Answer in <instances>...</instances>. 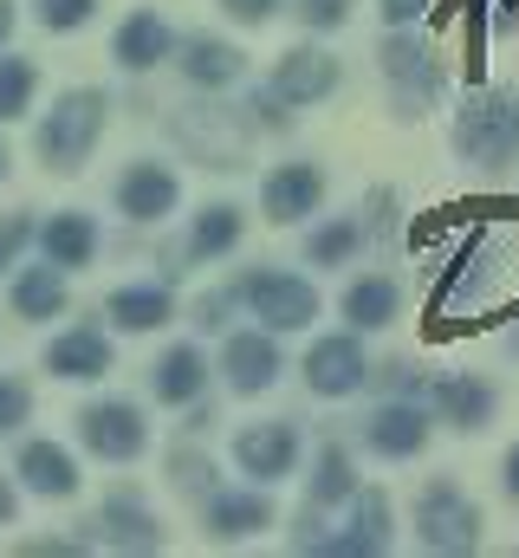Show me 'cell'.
Masks as SVG:
<instances>
[{
  "label": "cell",
  "mask_w": 519,
  "mask_h": 558,
  "mask_svg": "<svg viewBox=\"0 0 519 558\" xmlns=\"http://www.w3.org/2000/svg\"><path fill=\"white\" fill-rule=\"evenodd\" d=\"M448 149L468 169H514L519 162V92L481 85L455 105L448 118Z\"/></svg>",
  "instance_id": "6da1fadb"
},
{
  "label": "cell",
  "mask_w": 519,
  "mask_h": 558,
  "mask_svg": "<svg viewBox=\"0 0 519 558\" xmlns=\"http://www.w3.org/2000/svg\"><path fill=\"white\" fill-rule=\"evenodd\" d=\"M409 526H415V546H422V553H435V558H468V553H481L487 513H481V500H474L461 481L435 474V481L415 494V507H409Z\"/></svg>",
  "instance_id": "7a4b0ae2"
},
{
  "label": "cell",
  "mask_w": 519,
  "mask_h": 558,
  "mask_svg": "<svg viewBox=\"0 0 519 558\" xmlns=\"http://www.w3.org/2000/svg\"><path fill=\"white\" fill-rule=\"evenodd\" d=\"M377 72L396 92V118H429L448 92V72L435 59V46L422 39V26H384V46H377Z\"/></svg>",
  "instance_id": "3957f363"
},
{
  "label": "cell",
  "mask_w": 519,
  "mask_h": 558,
  "mask_svg": "<svg viewBox=\"0 0 519 558\" xmlns=\"http://www.w3.org/2000/svg\"><path fill=\"white\" fill-rule=\"evenodd\" d=\"M234 305H248V318H260L266 331H312V318L325 312V299H318V286L305 274H286V267H254V274L234 279V292H228Z\"/></svg>",
  "instance_id": "277c9868"
},
{
  "label": "cell",
  "mask_w": 519,
  "mask_h": 558,
  "mask_svg": "<svg viewBox=\"0 0 519 558\" xmlns=\"http://www.w3.org/2000/svg\"><path fill=\"white\" fill-rule=\"evenodd\" d=\"M105 111H111L105 92H92V85L65 92V98L46 111V124H39V156H46V169H59V175L85 169V156L105 137Z\"/></svg>",
  "instance_id": "5b68a950"
},
{
  "label": "cell",
  "mask_w": 519,
  "mask_h": 558,
  "mask_svg": "<svg viewBox=\"0 0 519 558\" xmlns=\"http://www.w3.org/2000/svg\"><path fill=\"white\" fill-rule=\"evenodd\" d=\"M371 351H364V331H325V338H312L305 344V364H299V377H305V390L312 397H325V403H345V397H364L371 390Z\"/></svg>",
  "instance_id": "8992f818"
},
{
  "label": "cell",
  "mask_w": 519,
  "mask_h": 558,
  "mask_svg": "<svg viewBox=\"0 0 519 558\" xmlns=\"http://www.w3.org/2000/svg\"><path fill=\"white\" fill-rule=\"evenodd\" d=\"M358 441L377 461H422L429 441H435V416H429L422 397H384V403H371V416L358 422Z\"/></svg>",
  "instance_id": "52a82bcc"
},
{
  "label": "cell",
  "mask_w": 519,
  "mask_h": 558,
  "mask_svg": "<svg viewBox=\"0 0 519 558\" xmlns=\"http://www.w3.org/2000/svg\"><path fill=\"white\" fill-rule=\"evenodd\" d=\"M338 513H345V526L325 533L318 558H389L396 553V507H389L384 487H358Z\"/></svg>",
  "instance_id": "ba28073f"
},
{
  "label": "cell",
  "mask_w": 519,
  "mask_h": 558,
  "mask_svg": "<svg viewBox=\"0 0 519 558\" xmlns=\"http://www.w3.org/2000/svg\"><path fill=\"white\" fill-rule=\"evenodd\" d=\"M422 403H429L435 428H448V435H487L500 422V384L481 377V371H448V377L429 384Z\"/></svg>",
  "instance_id": "9c48e42d"
},
{
  "label": "cell",
  "mask_w": 519,
  "mask_h": 558,
  "mask_svg": "<svg viewBox=\"0 0 519 558\" xmlns=\"http://www.w3.org/2000/svg\"><path fill=\"white\" fill-rule=\"evenodd\" d=\"M338 85H345V65H338V52H325L318 39H305V46L279 52L273 78H266V92H273L279 105H292V111H312V105L338 98Z\"/></svg>",
  "instance_id": "30bf717a"
},
{
  "label": "cell",
  "mask_w": 519,
  "mask_h": 558,
  "mask_svg": "<svg viewBox=\"0 0 519 558\" xmlns=\"http://www.w3.org/2000/svg\"><path fill=\"white\" fill-rule=\"evenodd\" d=\"M299 461H305V435H299L286 416L248 422V428L234 435V468H241L254 487H279V481H292Z\"/></svg>",
  "instance_id": "8fae6325"
},
{
  "label": "cell",
  "mask_w": 519,
  "mask_h": 558,
  "mask_svg": "<svg viewBox=\"0 0 519 558\" xmlns=\"http://www.w3.org/2000/svg\"><path fill=\"white\" fill-rule=\"evenodd\" d=\"M221 377L234 397H266L279 377H286V351H279V331L248 325V331H228L221 344Z\"/></svg>",
  "instance_id": "7c38bea8"
},
{
  "label": "cell",
  "mask_w": 519,
  "mask_h": 558,
  "mask_svg": "<svg viewBox=\"0 0 519 558\" xmlns=\"http://www.w3.org/2000/svg\"><path fill=\"white\" fill-rule=\"evenodd\" d=\"M325 189H331V175H325L318 162H279V169L260 182V215H266L273 228H299V221H312V215L325 208Z\"/></svg>",
  "instance_id": "4fadbf2b"
},
{
  "label": "cell",
  "mask_w": 519,
  "mask_h": 558,
  "mask_svg": "<svg viewBox=\"0 0 519 558\" xmlns=\"http://www.w3.org/2000/svg\"><path fill=\"white\" fill-rule=\"evenodd\" d=\"M273 526V494L266 487H208L202 500V533L234 546V539H254Z\"/></svg>",
  "instance_id": "5bb4252c"
},
{
  "label": "cell",
  "mask_w": 519,
  "mask_h": 558,
  "mask_svg": "<svg viewBox=\"0 0 519 558\" xmlns=\"http://www.w3.org/2000/svg\"><path fill=\"white\" fill-rule=\"evenodd\" d=\"M79 435H85V448L98 461H136L149 448V422H143L136 403H92V410H79Z\"/></svg>",
  "instance_id": "9a60e30c"
},
{
  "label": "cell",
  "mask_w": 519,
  "mask_h": 558,
  "mask_svg": "<svg viewBox=\"0 0 519 558\" xmlns=\"http://www.w3.org/2000/svg\"><path fill=\"white\" fill-rule=\"evenodd\" d=\"M338 318L351 325V331H389L396 318H402V279L396 274H351L345 279V292H338Z\"/></svg>",
  "instance_id": "2e32d148"
},
{
  "label": "cell",
  "mask_w": 519,
  "mask_h": 558,
  "mask_svg": "<svg viewBox=\"0 0 519 558\" xmlns=\"http://www.w3.org/2000/svg\"><path fill=\"white\" fill-rule=\"evenodd\" d=\"M176 65H182V78L202 85V92H228V85L248 78L241 46L221 39V33H189V39H176Z\"/></svg>",
  "instance_id": "e0dca14e"
},
{
  "label": "cell",
  "mask_w": 519,
  "mask_h": 558,
  "mask_svg": "<svg viewBox=\"0 0 519 558\" xmlns=\"http://www.w3.org/2000/svg\"><path fill=\"white\" fill-rule=\"evenodd\" d=\"M176 202H182V175L169 162H130L124 175H118V208H124L130 221H143V228L169 221Z\"/></svg>",
  "instance_id": "ac0fdd59"
},
{
  "label": "cell",
  "mask_w": 519,
  "mask_h": 558,
  "mask_svg": "<svg viewBox=\"0 0 519 558\" xmlns=\"http://www.w3.org/2000/svg\"><path fill=\"white\" fill-rule=\"evenodd\" d=\"M111 59L124 72H156L162 59H176V26L156 7H136L124 26H118V39H111Z\"/></svg>",
  "instance_id": "d6986e66"
},
{
  "label": "cell",
  "mask_w": 519,
  "mask_h": 558,
  "mask_svg": "<svg viewBox=\"0 0 519 558\" xmlns=\"http://www.w3.org/2000/svg\"><path fill=\"white\" fill-rule=\"evenodd\" d=\"M46 371L65 377V384H98L111 371V338L98 325H72V331H59L46 344Z\"/></svg>",
  "instance_id": "ffe728a7"
},
{
  "label": "cell",
  "mask_w": 519,
  "mask_h": 558,
  "mask_svg": "<svg viewBox=\"0 0 519 558\" xmlns=\"http://www.w3.org/2000/svg\"><path fill=\"white\" fill-rule=\"evenodd\" d=\"M364 487V474H358V454L345 448V441H318V454H312V474H305V507H318V513H338L351 494Z\"/></svg>",
  "instance_id": "44dd1931"
},
{
  "label": "cell",
  "mask_w": 519,
  "mask_h": 558,
  "mask_svg": "<svg viewBox=\"0 0 519 558\" xmlns=\"http://www.w3.org/2000/svg\"><path fill=\"white\" fill-rule=\"evenodd\" d=\"M98 533H105V546H118V553H162V526H156V513H149L136 494H111V500L98 507Z\"/></svg>",
  "instance_id": "7402d4cb"
},
{
  "label": "cell",
  "mask_w": 519,
  "mask_h": 558,
  "mask_svg": "<svg viewBox=\"0 0 519 558\" xmlns=\"http://www.w3.org/2000/svg\"><path fill=\"white\" fill-rule=\"evenodd\" d=\"M364 241H371L364 208H358V215H331V221H318V228L305 234V260L325 267V274H338V267H351V260L364 254Z\"/></svg>",
  "instance_id": "603a6c76"
},
{
  "label": "cell",
  "mask_w": 519,
  "mask_h": 558,
  "mask_svg": "<svg viewBox=\"0 0 519 558\" xmlns=\"http://www.w3.org/2000/svg\"><path fill=\"white\" fill-rule=\"evenodd\" d=\"M149 390H156V403H195L202 390H208V357L195 351V344H169L162 357H156V371H149Z\"/></svg>",
  "instance_id": "cb8c5ba5"
},
{
  "label": "cell",
  "mask_w": 519,
  "mask_h": 558,
  "mask_svg": "<svg viewBox=\"0 0 519 558\" xmlns=\"http://www.w3.org/2000/svg\"><path fill=\"white\" fill-rule=\"evenodd\" d=\"M20 481L46 500H72L79 494V461L59 448V441H26L20 448Z\"/></svg>",
  "instance_id": "d4e9b609"
},
{
  "label": "cell",
  "mask_w": 519,
  "mask_h": 558,
  "mask_svg": "<svg viewBox=\"0 0 519 558\" xmlns=\"http://www.w3.org/2000/svg\"><path fill=\"white\" fill-rule=\"evenodd\" d=\"M105 318H111L118 331H162V325L176 318V292H169V286H118V292L105 299Z\"/></svg>",
  "instance_id": "484cf974"
},
{
  "label": "cell",
  "mask_w": 519,
  "mask_h": 558,
  "mask_svg": "<svg viewBox=\"0 0 519 558\" xmlns=\"http://www.w3.org/2000/svg\"><path fill=\"white\" fill-rule=\"evenodd\" d=\"M39 247H46V260L65 274V267H92V254H98V228H92V215H79V208H65V215H52L46 228H39Z\"/></svg>",
  "instance_id": "4316f807"
},
{
  "label": "cell",
  "mask_w": 519,
  "mask_h": 558,
  "mask_svg": "<svg viewBox=\"0 0 519 558\" xmlns=\"http://www.w3.org/2000/svg\"><path fill=\"white\" fill-rule=\"evenodd\" d=\"M241 234H248V215L234 202H208L189 228V260H221V254L241 247Z\"/></svg>",
  "instance_id": "83f0119b"
},
{
  "label": "cell",
  "mask_w": 519,
  "mask_h": 558,
  "mask_svg": "<svg viewBox=\"0 0 519 558\" xmlns=\"http://www.w3.org/2000/svg\"><path fill=\"white\" fill-rule=\"evenodd\" d=\"M13 312L20 318H59L65 312V274L46 260V267H26L13 279Z\"/></svg>",
  "instance_id": "f1b7e54d"
},
{
  "label": "cell",
  "mask_w": 519,
  "mask_h": 558,
  "mask_svg": "<svg viewBox=\"0 0 519 558\" xmlns=\"http://www.w3.org/2000/svg\"><path fill=\"white\" fill-rule=\"evenodd\" d=\"M33 85H39L33 59H0V118H26V105H33Z\"/></svg>",
  "instance_id": "f546056e"
},
{
  "label": "cell",
  "mask_w": 519,
  "mask_h": 558,
  "mask_svg": "<svg viewBox=\"0 0 519 558\" xmlns=\"http://www.w3.org/2000/svg\"><path fill=\"white\" fill-rule=\"evenodd\" d=\"M351 7L358 0H292V13L305 20V33H318V39L325 33H345L351 26Z\"/></svg>",
  "instance_id": "4dcf8cb0"
},
{
  "label": "cell",
  "mask_w": 519,
  "mask_h": 558,
  "mask_svg": "<svg viewBox=\"0 0 519 558\" xmlns=\"http://www.w3.org/2000/svg\"><path fill=\"white\" fill-rule=\"evenodd\" d=\"M98 13V0H39V20L52 26V33H72V26H85Z\"/></svg>",
  "instance_id": "1f68e13d"
},
{
  "label": "cell",
  "mask_w": 519,
  "mask_h": 558,
  "mask_svg": "<svg viewBox=\"0 0 519 558\" xmlns=\"http://www.w3.org/2000/svg\"><path fill=\"white\" fill-rule=\"evenodd\" d=\"M26 410H33V397H26V384H13V377H0V435H7V428H20V422H26Z\"/></svg>",
  "instance_id": "d6a6232c"
},
{
  "label": "cell",
  "mask_w": 519,
  "mask_h": 558,
  "mask_svg": "<svg viewBox=\"0 0 519 558\" xmlns=\"http://www.w3.org/2000/svg\"><path fill=\"white\" fill-rule=\"evenodd\" d=\"M429 7H435V0H377V20H384V26H422Z\"/></svg>",
  "instance_id": "836d02e7"
},
{
  "label": "cell",
  "mask_w": 519,
  "mask_h": 558,
  "mask_svg": "<svg viewBox=\"0 0 519 558\" xmlns=\"http://www.w3.org/2000/svg\"><path fill=\"white\" fill-rule=\"evenodd\" d=\"M279 7H286V0H221V13H228V20H241V26H266Z\"/></svg>",
  "instance_id": "e575fe53"
},
{
  "label": "cell",
  "mask_w": 519,
  "mask_h": 558,
  "mask_svg": "<svg viewBox=\"0 0 519 558\" xmlns=\"http://www.w3.org/2000/svg\"><path fill=\"white\" fill-rule=\"evenodd\" d=\"M26 241H33V221H26V215H7V221H0V274H7V260H13Z\"/></svg>",
  "instance_id": "d590c367"
},
{
  "label": "cell",
  "mask_w": 519,
  "mask_h": 558,
  "mask_svg": "<svg viewBox=\"0 0 519 558\" xmlns=\"http://www.w3.org/2000/svg\"><path fill=\"white\" fill-rule=\"evenodd\" d=\"M500 494H507V500L519 507V441L507 448V454H500Z\"/></svg>",
  "instance_id": "8d00e7d4"
},
{
  "label": "cell",
  "mask_w": 519,
  "mask_h": 558,
  "mask_svg": "<svg viewBox=\"0 0 519 558\" xmlns=\"http://www.w3.org/2000/svg\"><path fill=\"white\" fill-rule=\"evenodd\" d=\"M20 553H85V539H26V546H20Z\"/></svg>",
  "instance_id": "74e56055"
},
{
  "label": "cell",
  "mask_w": 519,
  "mask_h": 558,
  "mask_svg": "<svg viewBox=\"0 0 519 558\" xmlns=\"http://www.w3.org/2000/svg\"><path fill=\"white\" fill-rule=\"evenodd\" d=\"M13 513H20V500H13V487H7V474H0V526H13Z\"/></svg>",
  "instance_id": "f35d334b"
},
{
  "label": "cell",
  "mask_w": 519,
  "mask_h": 558,
  "mask_svg": "<svg viewBox=\"0 0 519 558\" xmlns=\"http://www.w3.org/2000/svg\"><path fill=\"white\" fill-rule=\"evenodd\" d=\"M13 33V0H0V39Z\"/></svg>",
  "instance_id": "ab89813d"
},
{
  "label": "cell",
  "mask_w": 519,
  "mask_h": 558,
  "mask_svg": "<svg viewBox=\"0 0 519 558\" xmlns=\"http://www.w3.org/2000/svg\"><path fill=\"white\" fill-rule=\"evenodd\" d=\"M0 175H7V149H0Z\"/></svg>",
  "instance_id": "60d3db41"
}]
</instances>
